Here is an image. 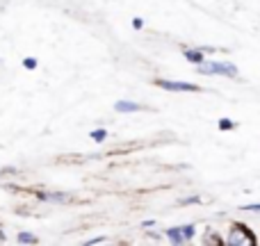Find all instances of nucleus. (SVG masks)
I'll list each match as a JSON object with an SVG mask.
<instances>
[{
    "mask_svg": "<svg viewBox=\"0 0 260 246\" xmlns=\"http://www.w3.org/2000/svg\"><path fill=\"white\" fill-rule=\"evenodd\" d=\"M37 66H39L37 57H25V59H23V68H27V71H35Z\"/></svg>",
    "mask_w": 260,
    "mask_h": 246,
    "instance_id": "nucleus-10",
    "label": "nucleus"
},
{
    "mask_svg": "<svg viewBox=\"0 0 260 246\" xmlns=\"http://www.w3.org/2000/svg\"><path fill=\"white\" fill-rule=\"evenodd\" d=\"M133 27H135V30H142L144 21H142V18H133Z\"/></svg>",
    "mask_w": 260,
    "mask_h": 246,
    "instance_id": "nucleus-14",
    "label": "nucleus"
},
{
    "mask_svg": "<svg viewBox=\"0 0 260 246\" xmlns=\"http://www.w3.org/2000/svg\"><path fill=\"white\" fill-rule=\"evenodd\" d=\"M101 242H105V237H91V239H87V244H101Z\"/></svg>",
    "mask_w": 260,
    "mask_h": 246,
    "instance_id": "nucleus-15",
    "label": "nucleus"
},
{
    "mask_svg": "<svg viewBox=\"0 0 260 246\" xmlns=\"http://www.w3.org/2000/svg\"><path fill=\"white\" fill-rule=\"evenodd\" d=\"M114 110H117V112H121V114H130V112H139V110H142V105L133 103V100H117V103H114Z\"/></svg>",
    "mask_w": 260,
    "mask_h": 246,
    "instance_id": "nucleus-5",
    "label": "nucleus"
},
{
    "mask_svg": "<svg viewBox=\"0 0 260 246\" xmlns=\"http://www.w3.org/2000/svg\"><path fill=\"white\" fill-rule=\"evenodd\" d=\"M16 242L18 244H37V242H39V237H37L35 233H27V230H23V233L16 235Z\"/></svg>",
    "mask_w": 260,
    "mask_h": 246,
    "instance_id": "nucleus-6",
    "label": "nucleus"
},
{
    "mask_svg": "<svg viewBox=\"0 0 260 246\" xmlns=\"http://www.w3.org/2000/svg\"><path fill=\"white\" fill-rule=\"evenodd\" d=\"M199 66H201L199 73H203V76H229V78L238 76V66L229 62H201Z\"/></svg>",
    "mask_w": 260,
    "mask_h": 246,
    "instance_id": "nucleus-2",
    "label": "nucleus"
},
{
    "mask_svg": "<svg viewBox=\"0 0 260 246\" xmlns=\"http://www.w3.org/2000/svg\"><path fill=\"white\" fill-rule=\"evenodd\" d=\"M167 237H169L174 244H183V242H185V239H183V233H180V226H174V228L167 230Z\"/></svg>",
    "mask_w": 260,
    "mask_h": 246,
    "instance_id": "nucleus-7",
    "label": "nucleus"
},
{
    "mask_svg": "<svg viewBox=\"0 0 260 246\" xmlns=\"http://www.w3.org/2000/svg\"><path fill=\"white\" fill-rule=\"evenodd\" d=\"M12 173H16L14 166H3V169H0V178H3V175H12Z\"/></svg>",
    "mask_w": 260,
    "mask_h": 246,
    "instance_id": "nucleus-13",
    "label": "nucleus"
},
{
    "mask_svg": "<svg viewBox=\"0 0 260 246\" xmlns=\"http://www.w3.org/2000/svg\"><path fill=\"white\" fill-rule=\"evenodd\" d=\"M157 87L167 91H201L199 85H192V82H180V80H157Z\"/></svg>",
    "mask_w": 260,
    "mask_h": 246,
    "instance_id": "nucleus-3",
    "label": "nucleus"
},
{
    "mask_svg": "<svg viewBox=\"0 0 260 246\" xmlns=\"http://www.w3.org/2000/svg\"><path fill=\"white\" fill-rule=\"evenodd\" d=\"M231 246H256L258 244V239H256V235L251 233V228L249 226H244V224H233L231 226V233H229V239H226Z\"/></svg>",
    "mask_w": 260,
    "mask_h": 246,
    "instance_id": "nucleus-1",
    "label": "nucleus"
},
{
    "mask_svg": "<svg viewBox=\"0 0 260 246\" xmlns=\"http://www.w3.org/2000/svg\"><path fill=\"white\" fill-rule=\"evenodd\" d=\"M144 228H151V226H155V221H151V219H146V221H144Z\"/></svg>",
    "mask_w": 260,
    "mask_h": 246,
    "instance_id": "nucleus-17",
    "label": "nucleus"
},
{
    "mask_svg": "<svg viewBox=\"0 0 260 246\" xmlns=\"http://www.w3.org/2000/svg\"><path fill=\"white\" fill-rule=\"evenodd\" d=\"M35 196L44 203H67L69 201V194H62V192H35Z\"/></svg>",
    "mask_w": 260,
    "mask_h": 246,
    "instance_id": "nucleus-4",
    "label": "nucleus"
},
{
    "mask_svg": "<svg viewBox=\"0 0 260 246\" xmlns=\"http://www.w3.org/2000/svg\"><path fill=\"white\" fill-rule=\"evenodd\" d=\"M185 59H189L192 64H201L203 62V53L201 50H185Z\"/></svg>",
    "mask_w": 260,
    "mask_h": 246,
    "instance_id": "nucleus-8",
    "label": "nucleus"
},
{
    "mask_svg": "<svg viewBox=\"0 0 260 246\" xmlns=\"http://www.w3.org/2000/svg\"><path fill=\"white\" fill-rule=\"evenodd\" d=\"M244 210H256V212H260V203H256V205H244Z\"/></svg>",
    "mask_w": 260,
    "mask_h": 246,
    "instance_id": "nucleus-16",
    "label": "nucleus"
},
{
    "mask_svg": "<svg viewBox=\"0 0 260 246\" xmlns=\"http://www.w3.org/2000/svg\"><path fill=\"white\" fill-rule=\"evenodd\" d=\"M91 139H94V142H105V139H108V130H103V128L91 130Z\"/></svg>",
    "mask_w": 260,
    "mask_h": 246,
    "instance_id": "nucleus-9",
    "label": "nucleus"
},
{
    "mask_svg": "<svg viewBox=\"0 0 260 246\" xmlns=\"http://www.w3.org/2000/svg\"><path fill=\"white\" fill-rule=\"evenodd\" d=\"M231 128H235V123L231 119H219V130H231Z\"/></svg>",
    "mask_w": 260,
    "mask_h": 246,
    "instance_id": "nucleus-12",
    "label": "nucleus"
},
{
    "mask_svg": "<svg viewBox=\"0 0 260 246\" xmlns=\"http://www.w3.org/2000/svg\"><path fill=\"white\" fill-rule=\"evenodd\" d=\"M180 233H183V239L187 242V239H192V235H194V226H180Z\"/></svg>",
    "mask_w": 260,
    "mask_h": 246,
    "instance_id": "nucleus-11",
    "label": "nucleus"
}]
</instances>
